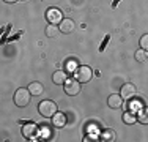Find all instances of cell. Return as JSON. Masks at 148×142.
<instances>
[{
	"label": "cell",
	"instance_id": "cell-1",
	"mask_svg": "<svg viewBox=\"0 0 148 142\" xmlns=\"http://www.w3.org/2000/svg\"><path fill=\"white\" fill-rule=\"evenodd\" d=\"M38 112L43 117H54V114L57 112V104L54 101H51V99H44L38 106Z\"/></svg>",
	"mask_w": 148,
	"mask_h": 142
},
{
	"label": "cell",
	"instance_id": "cell-2",
	"mask_svg": "<svg viewBox=\"0 0 148 142\" xmlns=\"http://www.w3.org/2000/svg\"><path fill=\"white\" fill-rule=\"evenodd\" d=\"M30 90L29 88H17L16 93H14V103L16 106H19V108H25L27 104L30 103Z\"/></svg>",
	"mask_w": 148,
	"mask_h": 142
},
{
	"label": "cell",
	"instance_id": "cell-3",
	"mask_svg": "<svg viewBox=\"0 0 148 142\" xmlns=\"http://www.w3.org/2000/svg\"><path fill=\"white\" fill-rule=\"evenodd\" d=\"M91 76H93V73H91V68L90 66H79V68L76 70V73H74V77H76L79 82H88L91 79Z\"/></svg>",
	"mask_w": 148,
	"mask_h": 142
},
{
	"label": "cell",
	"instance_id": "cell-4",
	"mask_svg": "<svg viewBox=\"0 0 148 142\" xmlns=\"http://www.w3.org/2000/svg\"><path fill=\"white\" fill-rule=\"evenodd\" d=\"M46 19H47L49 24H60L63 21V13L60 11L57 8H49L47 11H46Z\"/></svg>",
	"mask_w": 148,
	"mask_h": 142
},
{
	"label": "cell",
	"instance_id": "cell-5",
	"mask_svg": "<svg viewBox=\"0 0 148 142\" xmlns=\"http://www.w3.org/2000/svg\"><path fill=\"white\" fill-rule=\"evenodd\" d=\"M65 92H66V95H69V97H76V95L80 92L79 81H77L76 77H74V79H68L65 82Z\"/></svg>",
	"mask_w": 148,
	"mask_h": 142
},
{
	"label": "cell",
	"instance_id": "cell-6",
	"mask_svg": "<svg viewBox=\"0 0 148 142\" xmlns=\"http://www.w3.org/2000/svg\"><path fill=\"white\" fill-rule=\"evenodd\" d=\"M21 125H25L22 126V136L27 137V139H32V137H35V134H36V123L33 122H19Z\"/></svg>",
	"mask_w": 148,
	"mask_h": 142
},
{
	"label": "cell",
	"instance_id": "cell-7",
	"mask_svg": "<svg viewBox=\"0 0 148 142\" xmlns=\"http://www.w3.org/2000/svg\"><path fill=\"white\" fill-rule=\"evenodd\" d=\"M120 95L123 99H131L136 97V87L132 84H123V87L120 88Z\"/></svg>",
	"mask_w": 148,
	"mask_h": 142
},
{
	"label": "cell",
	"instance_id": "cell-8",
	"mask_svg": "<svg viewBox=\"0 0 148 142\" xmlns=\"http://www.w3.org/2000/svg\"><path fill=\"white\" fill-rule=\"evenodd\" d=\"M52 81H54V84H65L66 81H68V73L66 71H63V70H58V71H55L54 73V76H52Z\"/></svg>",
	"mask_w": 148,
	"mask_h": 142
},
{
	"label": "cell",
	"instance_id": "cell-9",
	"mask_svg": "<svg viewBox=\"0 0 148 142\" xmlns=\"http://www.w3.org/2000/svg\"><path fill=\"white\" fill-rule=\"evenodd\" d=\"M107 104L110 106L112 109H120L123 106V98L121 95H110L107 99Z\"/></svg>",
	"mask_w": 148,
	"mask_h": 142
},
{
	"label": "cell",
	"instance_id": "cell-10",
	"mask_svg": "<svg viewBox=\"0 0 148 142\" xmlns=\"http://www.w3.org/2000/svg\"><path fill=\"white\" fill-rule=\"evenodd\" d=\"M52 123L57 128H63L66 125V115L63 112H55L54 117H52Z\"/></svg>",
	"mask_w": 148,
	"mask_h": 142
},
{
	"label": "cell",
	"instance_id": "cell-11",
	"mask_svg": "<svg viewBox=\"0 0 148 142\" xmlns=\"http://www.w3.org/2000/svg\"><path fill=\"white\" fill-rule=\"evenodd\" d=\"M74 30V21L73 19H63L60 22V32L62 33H71Z\"/></svg>",
	"mask_w": 148,
	"mask_h": 142
},
{
	"label": "cell",
	"instance_id": "cell-12",
	"mask_svg": "<svg viewBox=\"0 0 148 142\" xmlns=\"http://www.w3.org/2000/svg\"><path fill=\"white\" fill-rule=\"evenodd\" d=\"M29 90H30V93L33 95V97H40V95L44 92V87L40 82H32L29 85Z\"/></svg>",
	"mask_w": 148,
	"mask_h": 142
},
{
	"label": "cell",
	"instance_id": "cell-13",
	"mask_svg": "<svg viewBox=\"0 0 148 142\" xmlns=\"http://www.w3.org/2000/svg\"><path fill=\"white\" fill-rule=\"evenodd\" d=\"M77 68H79V66H77V62L74 59H68L65 62V71L66 73H76Z\"/></svg>",
	"mask_w": 148,
	"mask_h": 142
},
{
	"label": "cell",
	"instance_id": "cell-14",
	"mask_svg": "<svg viewBox=\"0 0 148 142\" xmlns=\"http://www.w3.org/2000/svg\"><path fill=\"white\" fill-rule=\"evenodd\" d=\"M136 120H137L136 112L128 111V112H125V114H123V122H125V123H128V125H132V123H136Z\"/></svg>",
	"mask_w": 148,
	"mask_h": 142
},
{
	"label": "cell",
	"instance_id": "cell-15",
	"mask_svg": "<svg viewBox=\"0 0 148 142\" xmlns=\"http://www.w3.org/2000/svg\"><path fill=\"white\" fill-rule=\"evenodd\" d=\"M60 32V27H57L55 24H51V26L46 27V35H47V38H55L58 35Z\"/></svg>",
	"mask_w": 148,
	"mask_h": 142
},
{
	"label": "cell",
	"instance_id": "cell-16",
	"mask_svg": "<svg viewBox=\"0 0 148 142\" xmlns=\"http://www.w3.org/2000/svg\"><path fill=\"white\" fill-rule=\"evenodd\" d=\"M137 120L143 125H148V109H142L139 114H137Z\"/></svg>",
	"mask_w": 148,
	"mask_h": 142
},
{
	"label": "cell",
	"instance_id": "cell-17",
	"mask_svg": "<svg viewBox=\"0 0 148 142\" xmlns=\"http://www.w3.org/2000/svg\"><path fill=\"white\" fill-rule=\"evenodd\" d=\"M136 60H137V62H140V63L147 62V60H148V55H147V51H145V49L136 51Z\"/></svg>",
	"mask_w": 148,
	"mask_h": 142
},
{
	"label": "cell",
	"instance_id": "cell-18",
	"mask_svg": "<svg viewBox=\"0 0 148 142\" xmlns=\"http://www.w3.org/2000/svg\"><path fill=\"white\" fill-rule=\"evenodd\" d=\"M140 48L148 51V33H145L142 38H140Z\"/></svg>",
	"mask_w": 148,
	"mask_h": 142
},
{
	"label": "cell",
	"instance_id": "cell-19",
	"mask_svg": "<svg viewBox=\"0 0 148 142\" xmlns=\"http://www.w3.org/2000/svg\"><path fill=\"white\" fill-rule=\"evenodd\" d=\"M114 137H115V134H114V131H106L104 133V136H103V139L104 141H114Z\"/></svg>",
	"mask_w": 148,
	"mask_h": 142
},
{
	"label": "cell",
	"instance_id": "cell-20",
	"mask_svg": "<svg viewBox=\"0 0 148 142\" xmlns=\"http://www.w3.org/2000/svg\"><path fill=\"white\" fill-rule=\"evenodd\" d=\"M109 40H110V35H106V37H104V41L101 43V46H99V51H101V52H104V49H106V46H107Z\"/></svg>",
	"mask_w": 148,
	"mask_h": 142
},
{
	"label": "cell",
	"instance_id": "cell-21",
	"mask_svg": "<svg viewBox=\"0 0 148 142\" xmlns=\"http://www.w3.org/2000/svg\"><path fill=\"white\" fill-rule=\"evenodd\" d=\"M118 2H120V0H114V3H112V8H115V6L118 5Z\"/></svg>",
	"mask_w": 148,
	"mask_h": 142
},
{
	"label": "cell",
	"instance_id": "cell-22",
	"mask_svg": "<svg viewBox=\"0 0 148 142\" xmlns=\"http://www.w3.org/2000/svg\"><path fill=\"white\" fill-rule=\"evenodd\" d=\"M5 2H10V3H13V2H16V0H5Z\"/></svg>",
	"mask_w": 148,
	"mask_h": 142
}]
</instances>
